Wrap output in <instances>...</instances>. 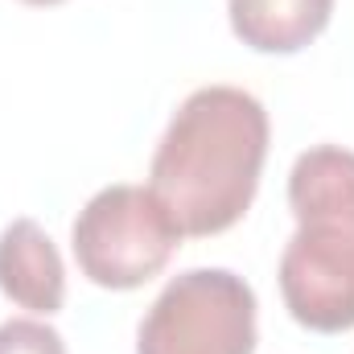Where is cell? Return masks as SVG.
Returning <instances> with one entry per match:
<instances>
[{
    "label": "cell",
    "mask_w": 354,
    "mask_h": 354,
    "mask_svg": "<svg viewBox=\"0 0 354 354\" xmlns=\"http://www.w3.org/2000/svg\"><path fill=\"white\" fill-rule=\"evenodd\" d=\"M268 132V111L252 91L214 83L185 95L149 165V189L181 235H218L248 214L264 174Z\"/></svg>",
    "instance_id": "obj_1"
},
{
    "label": "cell",
    "mask_w": 354,
    "mask_h": 354,
    "mask_svg": "<svg viewBox=\"0 0 354 354\" xmlns=\"http://www.w3.org/2000/svg\"><path fill=\"white\" fill-rule=\"evenodd\" d=\"M181 227L149 185H107L79 210L71 248L91 284L128 292L174 260Z\"/></svg>",
    "instance_id": "obj_2"
},
{
    "label": "cell",
    "mask_w": 354,
    "mask_h": 354,
    "mask_svg": "<svg viewBox=\"0 0 354 354\" xmlns=\"http://www.w3.org/2000/svg\"><path fill=\"white\" fill-rule=\"evenodd\" d=\"M136 354H256V292L231 268L174 276L136 330Z\"/></svg>",
    "instance_id": "obj_3"
},
{
    "label": "cell",
    "mask_w": 354,
    "mask_h": 354,
    "mask_svg": "<svg viewBox=\"0 0 354 354\" xmlns=\"http://www.w3.org/2000/svg\"><path fill=\"white\" fill-rule=\"evenodd\" d=\"M288 206L297 231L354 248V153L338 145H317L292 161Z\"/></svg>",
    "instance_id": "obj_4"
},
{
    "label": "cell",
    "mask_w": 354,
    "mask_h": 354,
    "mask_svg": "<svg viewBox=\"0 0 354 354\" xmlns=\"http://www.w3.org/2000/svg\"><path fill=\"white\" fill-rule=\"evenodd\" d=\"M0 292L29 313H58L66 297V268L54 239L33 218H12L0 231Z\"/></svg>",
    "instance_id": "obj_5"
},
{
    "label": "cell",
    "mask_w": 354,
    "mask_h": 354,
    "mask_svg": "<svg viewBox=\"0 0 354 354\" xmlns=\"http://www.w3.org/2000/svg\"><path fill=\"white\" fill-rule=\"evenodd\" d=\"M235 37L256 54H297L334 17V0H227Z\"/></svg>",
    "instance_id": "obj_6"
},
{
    "label": "cell",
    "mask_w": 354,
    "mask_h": 354,
    "mask_svg": "<svg viewBox=\"0 0 354 354\" xmlns=\"http://www.w3.org/2000/svg\"><path fill=\"white\" fill-rule=\"evenodd\" d=\"M0 354H66V342L37 317H8L0 322Z\"/></svg>",
    "instance_id": "obj_7"
},
{
    "label": "cell",
    "mask_w": 354,
    "mask_h": 354,
    "mask_svg": "<svg viewBox=\"0 0 354 354\" xmlns=\"http://www.w3.org/2000/svg\"><path fill=\"white\" fill-rule=\"evenodd\" d=\"M25 4H58V0H25Z\"/></svg>",
    "instance_id": "obj_8"
}]
</instances>
